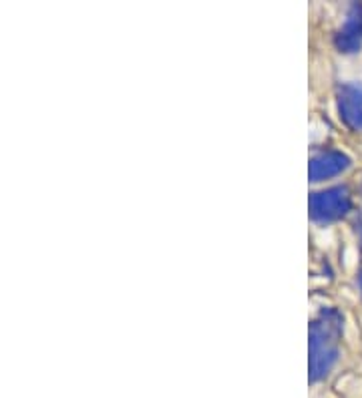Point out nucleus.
<instances>
[{"label":"nucleus","mask_w":362,"mask_h":398,"mask_svg":"<svg viewBox=\"0 0 362 398\" xmlns=\"http://www.w3.org/2000/svg\"><path fill=\"white\" fill-rule=\"evenodd\" d=\"M342 338V316L334 308L322 310L310 326V380L324 378L338 358Z\"/></svg>","instance_id":"f257e3e1"},{"label":"nucleus","mask_w":362,"mask_h":398,"mask_svg":"<svg viewBox=\"0 0 362 398\" xmlns=\"http://www.w3.org/2000/svg\"><path fill=\"white\" fill-rule=\"evenodd\" d=\"M350 211V195L347 187H330L310 195V215L316 221H334Z\"/></svg>","instance_id":"f03ea898"},{"label":"nucleus","mask_w":362,"mask_h":398,"mask_svg":"<svg viewBox=\"0 0 362 398\" xmlns=\"http://www.w3.org/2000/svg\"><path fill=\"white\" fill-rule=\"evenodd\" d=\"M338 111L350 129L362 131V83H348L338 88Z\"/></svg>","instance_id":"7ed1b4c3"},{"label":"nucleus","mask_w":362,"mask_h":398,"mask_svg":"<svg viewBox=\"0 0 362 398\" xmlns=\"http://www.w3.org/2000/svg\"><path fill=\"white\" fill-rule=\"evenodd\" d=\"M336 46L342 53H356L362 46V2L350 6L342 29L336 32Z\"/></svg>","instance_id":"20e7f679"},{"label":"nucleus","mask_w":362,"mask_h":398,"mask_svg":"<svg viewBox=\"0 0 362 398\" xmlns=\"http://www.w3.org/2000/svg\"><path fill=\"white\" fill-rule=\"evenodd\" d=\"M348 165H350V159L344 153H340V151H324V153H318L310 159L308 175H310V181H322V179H328V177L342 173Z\"/></svg>","instance_id":"39448f33"},{"label":"nucleus","mask_w":362,"mask_h":398,"mask_svg":"<svg viewBox=\"0 0 362 398\" xmlns=\"http://www.w3.org/2000/svg\"><path fill=\"white\" fill-rule=\"evenodd\" d=\"M361 288H362V276H361Z\"/></svg>","instance_id":"423d86ee"}]
</instances>
